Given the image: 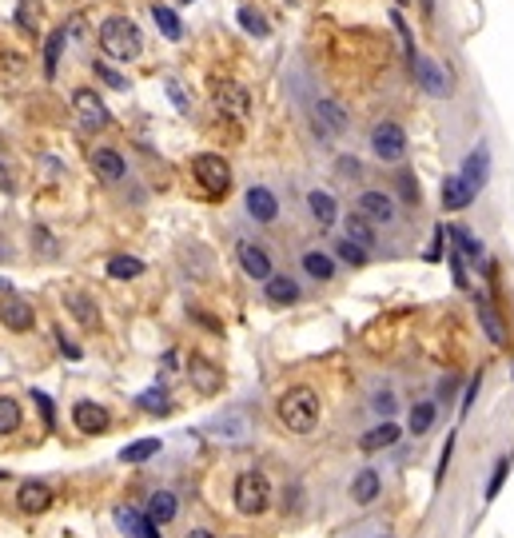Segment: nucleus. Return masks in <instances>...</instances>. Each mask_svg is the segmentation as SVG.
<instances>
[{"label":"nucleus","mask_w":514,"mask_h":538,"mask_svg":"<svg viewBox=\"0 0 514 538\" xmlns=\"http://www.w3.org/2000/svg\"><path fill=\"white\" fill-rule=\"evenodd\" d=\"M275 415H279V423L288 426L291 435H311L319 426V415H323V403H319V391L315 387H288V391L279 395V403H275Z\"/></svg>","instance_id":"1"},{"label":"nucleus","mask_w":514,"mask_h":538,"mask_svg":"<svg viewBox=\"0 0 514 538\" xmlns=\"http://www.w3.org/2000/svg\"><path fill=\"white\" fill-rule=\"evenodd\" d=\"M271 479L263 475L260 467H244L240 475H235L232 482V503L235 510H240L244 518H260V515H268L271 510Z\"/></svg>","instance_id":"2"},{"label":"nucleus","mask_w":514,"mask_h":538,"mask_svg":"<svg viewBox=\"0 0 514 538\" xmlns=\"http://www.w3.org/2000/svg\"><path fill=\"white\" fill-rule=\"evenodd\" d=\"M96 40H100V49H104V57H112L120 64H132L144 52V36L136 29V21H128V16H108V21L100 24Z\"/></svg>","instance_id":"3"},{"label":"nucleus","mask_w":514,"mask_h":538,"mask_svg":"<svg viewBox=\"0 0 514 538\" xmlns=\"http://www.w3.org/2000/svg\"><path fill=\"white\" fill-rule=\"evenodd\" d=\"M191 175H196V184L212 200L232 192V164H227L224 156H216V152H199L196 160H191Z\"/></svg>","instance_id":"4"},{"label":"nucleus","mask_w":514,"mask_h":538,"mask_svg":"<svg viewBox=\"0 0 514 538\" xmlns=\"http://www.w3.org/2000/svg\"><path fill=\"white\" fill-rule=\"evenodd\" d=\"M407 132H403L394 120H379V124L371 128V156L375 160H383V164H403L407 160Z\"/></svg>","instance_id":"5"},{"label":"nucleus","mask_w":514,"mask_h":538,"mask_svg":"<svg viewBox=\"0 0 514 538\" xmlns=\"http://www.w3.org/2000/svg\"><path fill=\"white\" fill-rule=\"evenodd\" d=\"M311 124H315V132L323 136V140H339V136H347V128H351V116H347V108L339 104V100L315 96L311 100Z\"/></svg>","instance_id":"6"},{"label":"nucleus","mask_w":514,"mask_h":538,"mask_svg":"<svg viewBox=\"0 0 514 538\" xmlns=\"http://www.w3.org/2000/svg\"><path fill=\"white\" fill-rule=\"evenodd\" d=\"M355 211H359L363 220H371L375 228H391L394 220H399V203L383 188H363L359 200H355Z\"/></svg>","instance_id":"7"},{"label":"nucleus","mask_w":514,"mask_h":538,"mask_svg":"<svg viewBox=\"0 0 514 538\" xmlns=\"http://www.w3.org/2000/svg\"><path fill=\"white\" fill-rule=\"evenodd\" d=\"M212 100H216L219 112H227L235 120L252 116V92H247L240 80H212Z\"/></svg>","instance_id":"8"},{"label":"nucleus","mask_w":514,"mask_h":538,"mask_svg":"<svg viewBox=\"0 0 514 538\" xmlns=\"http://www.w3.org/2000/svg\"><path fill=\"white\" fill-rule=\"evenodd\" d=\"M235 259H240V267H244L247 280H255V283H263L275 272L268 247L255 244V239H235Z\"/></svg>","instance_id":"9"},{"label":"nucleus","mask_w":514,"mask_h":538,"mask_svg":"<svg viewBox=\"0 0 514 538\" xmlns=\"http://www.w3.org/2000/svg\"><path fill=\"white\" fill-rule=\"evenodd\" d=\"M0 323H4L13 336H24V331H32L36 327V311H32V303L24 300V295H0Z\"/></svg>","instance_id":"10"},{"label":"nucleus","mask_w":514,"mask_h":538,"mask_svg":"<svg viewBox=\"0 0 514 538\" xmlns=\"http://www.w3.org/2000/svg\"><path fill=\"white\" fill-rule=\"evenodd\" d=\"M244 208H247V216L263 228L279 220V196H275L268 184H252V188L244 192Z\"/></svg>","instance_id":"11"},{"label":"nucleus","mask_w":514,"mask_h":538,"mask_svg":"<svg viewBox=\"0 0 514 538\" xmlns=\"http://www.w3.org/2000/svg\"><path fill=\"white\" fill-rule=\"evenodd\" d=\"M52 503H57V490H52L49 482H40V479L21 482V490H16V507H21L24 515H44Z\"/></svg>","instance_id":"12"},{"label":"nucleus","mask_w":514,"mask_h":538,"mask_svg":"<svg viewBox=\"0 0 514 538\" xmlns=\"http://www.w3.org/2000/svg\"><path fill=\"white\" fill-rule=\"evenodd\" d=\"M303 287L299 280H291L288 272H271L268 280H263V300L271 303V308H291V303H299Z\"/></svg>","instance_id":"13"},{"label":"nucleus","mask_w":514,"mask_h":538,"mask_svg":"<svg viewBox=\"0 0 514 538\" xmlns=\"http://www.w3.org/2000/svg\"><path fill=\"white\" fill-rule=\"evenodd\" d=\"M411 72H415V80L423 85V92H430V96H447V88H451L447 68L439 60H430V57H415L411 60Z\"/></svg>","instance_id":"14"},{"label":"nucleus","mask_w":514,"mask_h":538,"mask_svg":"<svg viewBox=\"0 0 514 538\" xmlns=\"http://www.w3.org/2000/svg\"><path fill=\"white\" fill-rule=\"evenodd\" d=\"M72 423H76L80 435H104L108 426H112V415L100 403H92V399H80V403L72 407Z\"/></svg>","instance_id":"15"},{"label":"nucleus","mask_w":514,"mask_h":538,"mask_svg":"<svg viewBox=\"0 0 514 538\" xmlns=\"http://www.w3.org/2000/svg\"><path fill=\"white\" fill-rule=\"evenodd\" d=\"M112 518H116V526L124 531V538H164L160 526H155L152 518L144 515V510H136V507H116Z\"/></svg>","instance_id":"16"},{"label":"nucleus","mask_w":514,"mask_h":538,"mask_svg":"<svg viewBox=\"0 0 514 538\" xmlns=\"http://www.w3.org/2000/svg\"><path fill=\"white\" fill-rule=\"evenodd\" d=\"M72 108H76V116H80V124H84V128H104L108 120H112V116H108V108H104V100H100L92 88L72 92Z\"/></svg>","instance_id":"17"},{"label":"nucleus","mask_w":514,"mask_h":538,"mask_svg":"<svg viewBox=\"0 0 514 538\" xmlns=\"http://www.w3.org/2000/svg\"><path fill=\"white\" fill-rule=\"evenodd\" d=\"M307 216L315 220L319 231H332L335 220H339V203H335L332 192H327V188H311L307 192Z\"/></svg>","instance_id":"18"},{"label":"nucleus","mask_w":514,"mask_h":538,"mask_svg":"<svg viewBox=\"0 0 514 538\" xmlns=\"http://www.w3.org/2000/svg\"><path fill=\"white\" fill-rule=\"evenodd\" d=\"M458 175H463V180L471 184L474 192H483L486 180H491V148H486V144L471 148V152H466V160H463V168H458Z\"/></svg>","instance_id":"19"},{"label":"nucleus","mask_w":514,"mask_h":538,"mask_svg":"<svg viewBox=\"0 0 514 538\" xmlns=\"http://www.w3.org/2000/svg\"><path fill=\"white\" fill-rule=\"evenodd\" d=\"M88 164H92V172H96V180H104V184H120L128 175V164L116 148H96Z\"/></svg>","instance_id":"20"},{"label":"nucleus","mask_w":514,"mask_h":538,"mask_svg":"<svg viewBox=\"0 0 514 538\" xmlns=\"http://www.w3.org/2000/svg\"><path fill=\"white\" fill-rule=\"evenodd\" d=\"M474 196H479V192H474L458 172L447 175V180H443V192H439V200H443V211H466V208L474 203Z\"/></svg>","instance_id":"21"},{"label":"nucleus","mask_w":514,"mask_h":538,"mask_svg":"<svg viewBox=\"0 0 514 538\" xmlns=\"http://www.w3.org/2000/svg\"><path fill=\"white\" fill-rule=\"evenodd\" d=\"M399 439H403V426L394 423V419H379V423H375L371 431H367L363 439H359V451H363V454H375V451H391V447H394V443H399Z\"/></svg>","instance_id":"22"},{"label":"nucleus","mask_w":514,"mask_h":538,"mask_svg":"<svg viewBox=\"0 0 514 538\" xmlns=\"http://www.w3.org/2000/svg\"><path fill=\"white\" fill-rule=\"evenodd\" d=\"M299 267H303V275L315 280V283H332L335 280V256L323 252V247H307V252L299 256Z\"/></svg>","instance_id":"23"},{"label":"nucleus","mask_w":514,"mask_h":538,"mask_svg":"<svg viewBox=\"0 0 514 538\" xmlns=\"http://www.w3.org/2000/svg\"><path fill=\"white\" fill-rule=\"evenodd\" d=\"M379 495H383V475H379V471H375V467L355 471V479H351V503L355 507H371Z\"/></svg>","instance_id":"24"},{"label":"nucleus","mask_w":514,"mask_h":538,"mask_svg":"<svg viewBox=\"0 0 514 538\" xmlns=\"http://www.w3.org/2000/svg\"><path fill=\"white\" fill-rule=\"evenodd\" d=\"M188 375H191V387H199V395H216L224 387V375H219L216 363H208L204 355H191L188 359Z\"/></svg>","instance_id":"25"},{"label":"nucleus","mask_w":514,"mask_h":538,"mask_svg":"<svg viewBox=\"0 0 514 538\" xmlns=\"http://www.w3.org/2000/svg\"><path fill=\"white\" fill-rule=\"evenodd\" d=\"M474 315H479V327L483 336L494 343V347H507V327H502V315L491 308V303L483 300V295H474Z\"/></svg>","instance_id":"26"},{"label":"nucleus","mask_w":514,"mask_h":538,"mask_svg":"<svg viewBox=\"0 0 514 538\" xmlns=\"http://www.w3.org/2000/svg\"><path fill=\"white\" fill-rule=\"evenodd\" d=\"M64 308L76 315L80 327H88V331H92V327H100V308L88 300L84 291H64Z\"/></svg>","instance_id":"27"},{"label":"nucleus","mask_w":514,"mask_h":538,"mask_svg":"<svg viewBox=\"0 0 514 538\" xmlns=\"http://www.w3.org/2000/svg\"><path fill=\"white\" fill-rule=\"evenodd\" d=\"M144 515H148L155 526H168L172 518L180 515V498L172 495V490H155V495L148 498V510H144Z\"/></svg>","instance_id":"28"},{"label":"nucleus","mask_w":514,"mask_h":538,"mask_svg":"<svg viewBox=\"0 0 514 538\" xmlns=\"http://www.w3.org/2000/svg\"><path fill=\"white\" fill-rule=\"evenodd\" d=\"M343 236L351 239V244H359L363 252H371V247L379 244V236H375V224H371V220H363L359 211H351V216L343 220Z\"/></svg>","instance_id":"29"},{"label":"nucleus","mask_w":514,"mask_h":538,"mask_svg":"<svg viewBox=\"0 0 514 538\" xmlns=\"http://www.w3.org/2000/svg\"><path fill=\"white\" fill-rule=\"evenodd\" d=\"M451 239H455V252L463 259H471V264H483V259H486L483 239L474 236V231H466L463 224H451Z\"/></svg>","instance_id":"30"},{"label":"nucleus","mask_w":514,"mask_h":538,"mask_svg":"<svg viewBox=\"0 0 514 538\" xmlns=\"http://www.w3.org/2000/svg\"><path fill=\"white\" fill-rule=\"evenodd\" d=\"M435 419H439V403H435V399H423V403H415V407H411L407 431L419 439V435H427L430 426H435Z\"/></svg>","instance_id":"31"},{"label":"nucleus","mask_w":514,"mask_h":538,"mask_svg":"<svg viewBox=\"0 0 514 538\" xmlns=\"http://www.w3.org/2000/svg\"><path fill=\"white\" fill-rule=\"evenodd\" d=\"M64 44H68V32H64V29L44 36V76H49V80H57V72H60V52H64Z\"/></svg>","instance_id":"32"},{"label":"nucleus","mask_w":514,"mask_h":538,"mask_svg":"<svg viewBox=\"0 0 514 538\" xmlns=\"http://www.w3.org/2000/svg\"><path fill=\"white\" fill-rule=\"evenodd\" d=\"M152 21L160 24V32L168 36V40H183V21L172 4H152Z\"/></svg>","instance_id":"33"},{"label":"nucleus","mask_w":514,"mask_h":538,"mask_svg":"<svg viewBox=\"0 0 514 538\" xmlns=\"http://www.w3.org/2000/svg\"><path fill=\"white\" fill-rule=\"evenodd\" d=\"M108 275L112 280H140L144 275V259H136V256H112L108 259Z\"/></svg>","instance_id":"34"},{"label":"nucleus","mask_w":514,"mask_h":538,"mask_svg":"<svg viewBox=\"0 0 514 538\" xmlns=\"http://www.w3.org/2000/svg\"><path fill=\"white\" fill-rule=\"evenodd\" d=\"M21 423H24L21 403L8 399V395H0V435H16V431H21Z\"/></svg>","instance_id":"35"},{"label":"nucleus","mask_w":514,"mask_h":538,"mask_svg":"<svg viewBox=\"0 0 514 538\" xmlns=\"http://www.w3.org/2000/svg\"><path fill=\"white\" fill-rule=\"evenodd\" d=\"M160 447H164L160 439H136L120 451V462H148L152 454H160Z\"/></svg>","instance_id":"36"},{"label":"nucleus","mask_w":514,"mask_h":538,"mask_svg":"<svg viewBox=\"0 0 514 538\" xmlns=\"http://www.w3.org/2000/svg\"><path fill=\"white\" fill-rule=\"evenodd\" d=\"M136 403H140L148 415H168V411H172V399H168V391H164V387H148V391H140V399H136Z\"/></svg>","instance_id":"37"},{"label":"nucleus","mask_w":514,"mask_h":538,"mask_svg":"<svg viewBox=\"0 0 514 538\" xmlns=\"http://www.w3.org/2000/svg\"><path fill=\"white\" fill-rule=\"evenodd\" d=\"M235 21H240V29L247 32V36H255V40H263V36H268L271 29H268V21H263L260 13H255V8H240V13H235Z\"/></svg>","instance_id":"38"},{"label":"nucleus","mask_w":514,"mask_h":538,"mask_svg":"<svg viewBox=\"0 0 514 538\" xmlns=\"http://www.w3.org/2000/svg\"><path fill=\"white\" fill-rule=\"evenodd\" d=\"M367 256H371V252H363V247H359V244H351L347 236L335 244V259H343L347 267H363V264H367Z\"/></svg>","instance_id":"39"},{"label":"nucleus","mask_w":514,"mask_h":538,"mask_svg":"<svg viewBox=\"0 0 514 538\" xmlns=\"http://www.w3.org/2000/svg\"><path fill=\"white\" fill-rule=\"evenodd\" d=\"M371 411L379 415V419H391V415L399 411V399H394L391 387H379V391L371 395Z\"/></svg>","instance_id":"40"},{"label":"nucleus","mask_w":514,"mask_h":538,"mask_svg":"<svg viewBox=\"0 0 514 538\" xmlns=\"http://www.w3.org/2000/svg\"><path fill=\"white\" fill-rule=\"evenodd\" d=\"M507 475H510V459H499V462H494L491 482H486V503H494V498H499V490H502V482H507Z\"/></svg>","instance_id":"41"},{"label":"nucleus","mask_w":514,"mask_h":538,"mask_svg":"<svg viewBox=\"0 0 514 538\" xmlns=\"http://www.w3.org/2000/svg\"><path fill=\"white\" fill-rule=\"evenodd\" d=\"M447 264H451V275H455V287H458V291H471V280H466L463 256H458V252H447Z\"/></svg>","instance_id":"42"},{"label":"nucleus","mask_w":514,"mask_h":538,"mask_svg":"<svg viewBox=\"0 0 514 538\" xmlns=\"http://www.w3.org/2000/svg\"><path fill=\"white\" fill-rule=\"evenodd\" d=\"M16 24H21L24 32H36V8H32V0H21V4H16Z\"/></svg>","instance_id":"43"},{"label":"nucleus","mask_w":514,"mask_h":538,"mask_svg":"<svg viewBox=\"0 0 514 538\" xmlns=\"http://www.w3.org/2000/svg\"><path fill=\"white\" fill-rule=\"evenodd\" d=\"M399 192H403V200L415 203V208H419V200H423V196H419V180H415L411 172H403V175H399Z\"/></svg>","instance_id":"44"},{"label":"nucleus","mask_w":514,"mask_h":538,"mask_svg":"<svg viewBox=\"0 0 514 538\" xmlns=\"http://www.w3.org/2000/svg\"><path fill=\"white\" fill-rule=\"evenodd\" d=\"M479 387H483V375H474L471 383H466V395H463V407H458V415H471V407H474V399H479Z\"/></svg>","instance_id":"45"},{"label":"nucleus","mask_w":514,"mask_h":538,"mask_svg":"<svg viewBox=\"0 0 514 538\" xmlns=\"http://www.w3.org/2000/svg\"><path fill=\"white\" fill-rule=\"evenodd\" d=\"M164 88H168V96H172V104H176V112H188L191 104H188V92L180 88V80H168Z\"/></svg>","instance_id":"46"},{"label":"nucleus","mask_w":514,"mask_h":538,"mask_svg":"<svg viewBox=\"0 0 514 538\" xmlns=\"http://www.w3.org/2000/svg\"><path fill=\"white\" fill-rule=\"evenodd\" d=\"M96 76L104 80L108 88H128V80L120 76V72H112V68H108V64H96Z\"/></svg>","instance_id":"47"},{"label":"nucleus","mask_w":514,"mask_h":538,"mask_svg":"<svg viewBox=\"0 0 514 538\" xmlns=\"http://www.w3.org/2000/svg\"><path fill=\"white\" fill-rule=\"evenodd\" d=\"M451 454H455V435H447V447L439 454V479L447 475V467H451Z\"/></svg>","instance_id":"48"},{"label":"nucleus","mask_w":514,"mask_h":538,"mask_svg":"<svg viewBox=\"0 0 514 538\" xmlns=\"http://www.w3.org/2000/svg\"><path fill=\"white\" fill-rule=\"evenodd\" d=\"M32 399H36V407H40V415H44V423L52 426V399L44 395V391H32Z\"/></svg>","instance_id":"49"},{"label":"nucleus","mask_w":514,"mask_h":538,"mask_svg":"<svg viewBox=\"0 0 514 538\" xmlns=\"http://www.w3.org/2000/svg\"><path fill=\"white\" fill-rule=\"evenodd\" d=\"M339 172L351 175V180H355V175H359L363 168H359V160H355V156H343V160H339Z\"/></svg>","instance_id":"50"},{"label":"nucleus","mask_w":514,"mask_h":538,"mask_svg":"<svg viewBox=\"0 0 514 538\" xmlns=\"http://www.w3.org/2000/svg\"><path fill=\"white\" fill-rule=\"evenodd\" d=\"M57 343H60V351H64L68 359H80V347H76L72 339H64V331H57Z\"/></svg>","instance_id":"51"},{"label":"nucleus","mask_w":514,"mask_h":538,"mask_svg":"<svg viewBox=\"0 0 514 538\" xmlns=\"http://www.w3.org/2000/svg\"><path fill=\"white\" fill-rule=\"evenodd\" d=\"M427 259H443V228H439V231H435V239H430Z\"/></svg>","instance_id":"52"},{"label":"nucleus","mask_w":514,"mask_h":538,"mask_svg":"<svg viewBox=\"0 0 514 538\" xmlns=\"http://www.w3.org/2000/svg\"><path fill=\"white\" fill-rule=\"evenodd\" d=\"M0 188H4V192H16V184H13V175H8L4 164H0Z\"/></svg>","instance_id":"53"},{"label":"nucleus","mask_w":514,"mask_h":538,"mask_svg":"<svg viewBox=\"0 0 514 538\" xmlns=\"http://www.w3.org/2000/svg\"><path fill=\"white\" fill-rule=\"evenodd\" d=\"M183 538H216V534H212V531H204V526H196V531H188Z\"/></svg>","instance_id":"54"},{"label":"nucleus","mask_w":514,"mask_h":538,"mask_svg":"<svg viewBox=\"0 0 514 538\" xmlns=\"http://www.w3.org/2000/svg\"><path fill=\"white\" fill-rule=\"evenodd\" d=\"M435 4H439V0H419V8H423L427 16H435Z\"/></svg>","instance_id":"55"},{"label":"nucleus","mask_w":514,"mask_h":538,"mask_svg":"<svg viewBox=\"0 0 514 538\" xmlns=\"http://www.w3.org/2000/svg\"><path fill=\"white\" fill-rule=\"evenodd\" d=\"M0 291H8V283H4V280H0Z\"/></svg>","instance_id":"56"},{"label":"nucleus","mask_w":514,"mask_h":538,"mask_svg":"<svg viewBox=\"0 0 514 538\" xmlns=\"http://www.w3.org/2000/svg\"><path fill=\"white\" fill-rule=\"evenodd\" d=\"M183 4H191V0H183Z\"/></svg>","instance_id":"57"},{"label":"nucleus","mask_w":514,"mask_h":538,"mask_svg":"<svg viewBox=\"0 0 514 538\" xmlns=\"http://www.w3.org/2000/svg\"><path fill=\"white\" fill-rule=\"evenodd\" d=\"M399 4H407V0H399Z\"/></svg>","instance_id":"58"}]
</instances>
